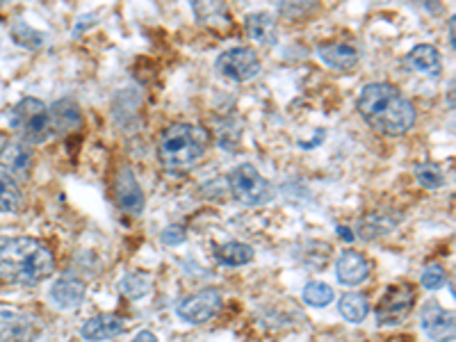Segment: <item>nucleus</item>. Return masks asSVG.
<instances>
[{
    "mask_svg": "<svg viewBox=\"0 0 456 342\" xmlns=\"http://www.w3.org/2000/svg\"><path fill=\"white\" fill-rule=\"evenodd\" d=\"M356 108L379 135L402 137L415 126V108L404 94L388 83H370L361 89Z\"/></svg>",
    "mask_w": 456,
    "mask_h": 342,
    "instance_id": "obj_1",
    "label": "nucleus"
},
{
    "mask_svg": "<svg viewBox=\"0 0 456 342\" xmlns=\"http://www.w3.org/2000/svg\"><path fill=\"white\" fill-rule=\"evenodd\" d=\"M55 272V258L35 238H0V279L39 285Z\"/></svg>",
    "mask_w": 456,
    "mask_h": 342,
    "instance_id": "obj_2",
    "label": "nucleus"
},
{
    "mask_svg": "<svg viewBox=\"0 0 456 342\" xmlns=\"http://www.w3.org/2000/svg\"><path fill=\"white\" fill-rule=\"evenodd\" d=\"M210 146L208 130L194 124H174L162 133L158 144V160L169 174H185L194 169Z\"/></svg>",
    "mask_w": 456,
    "mask_h": 342,
    "instance_id": "obj_3",
    "label": "nucleus"
},
{
    "mask_svg": "<svg viewBox=\"0 0 456 342\" xmlns=\"http://www.w3.org/2000/svg\"><path fill=\"white\" fill-rule=\"evenodd\" d=\"M10 126L19 135V140L30 146L44 144L53 137L51 112H48L46 103L35 96H26L14 105L10 114Z\"/></svg>",
    "mask_w": 456,
    "mask_h": 342,
    "instance_id": "obj_4",
    "label": "nucleus"
},
{
    "mask_svg": "<svg viewBox=\"0 0 456 342\" xmlns=\"http://www.w3.org/2000/svg\"><path fill=\"white\" fill-rule=\"evenodd\" d=\"M228 187L238 203L258 208L274 199V185L254 165H240L228 174Z\"/></svg>",
    "mask_w": 456,
    "mask_h": 342,
    "instance_id": "obj_5",
    "label": "nucleus"
},
{
    "mask_svg": "<svg viewBox=\"0 0 456 342\" xmlns=\"http://www.w3.org/2000/svg\"><path fill=\"white\" fill-rule=\"evenodd\" d=\"M415 304V288L411 283H395L384 292L374 308L379 327H397L409 317Z\"/></svg>",
    "mask_w": 456,
    "mask_h": 342,
    "instance_id": "obj_6",
    "label": "nucleus"
},
{
    "mask_svg": "<svg viewBox=\"0 0 456 342\" xmlns=\"http://www.w3.org/2000/svg\"><path fill=\"white\" fill-rule=\"evenodd\" d=\"M217 73L233 83H247L260 73V60L251 48H231L217 57Z\"/></svg>",
    "mask_w": 456,
    "mask_h": 342,
    "instance_id": "obj_7",
    "label": "nucleus"
},
{
    "mask_svg": "<svg viewBox=\"0 0 456 342\" xmlns=\"http://www.w3.org/2000/svg\"><path fill=\"white\" fill-rule=\"evenodd\" d=\"M222 311V295L215 288L197 292V295L187 297L181 301L176 308L178 317L187 324H206L208 320H213L217 313Z\"/></svg>",
    "mask_w": 456,
    "mask_h": 342,
    "instance_id": "obj_8",
    "label": "nucleus"
},
{
    "mask_svg": "<svg viewBox=\"0 0 456 342\" xmlns=\"http://www.w3.org/2000/svg\"><path fill=\"white\" fill-rule=\"evenodd\" d=\"M422 331L434 342H450L456 336L454 313L443 308L438 301H429L420 313Z\"/></svg>",
    "mask_w": 456,
    "mask_h": 342,
    "instance_id": "obj_9",
    "label": "nucleus"
},
{
    "mask_svg": "<svg viewBox=\"0 0 456 342\" xmlns=\"http://www.w3.org/2000/svg\"><path fill=\"white\" fill-rule=\"evenodd\" d=\"M32 162H35V156H32L30 144L26 142L10 140L0 149V169L14 181H26L30 176Z\"/></svg>",
    "mask_w": 456,
    "mask_h": 342,
    "instance_id": "obj_10",
    "label": "nucleus"
},
{
    "mask_svg": "<svg viewBox=\"0 0 456 342\" xmlns=\"http://www.w3.org/2000/svg\"><path fill=\"white\" fill-rule=\"evenodd\" d=\"M317 55L327 67L336 69V71H352L361 62V53L354 44L347 42H329L317 46Z\"/></svg>",
    "mask_w": 456,
    "mask_h": 342,
    "instance_id": "obj_11",
    "label": "nucleus"
},
{
    "mask_svg": "<svg viewBox=\"0 0 456 342\" xmlns=\"http://www.w3.org/2000/svg\"><path fill=\"white\" fill-rule=\"evenodd\" d=\"M117 201L124 208L126 213L130 215H142L144 213V192H142L140 183L133 176L130 169H121L117 176Z\"/></svg>",
    "mask_w": 456,
    "mask_h": 342,
    "instance_id": "obj_12",
    "label": "nucleus"
},
{
    "mask_svg": "<svg viewBox=\"0 0 456 342\" xmlns=\"http://www.w3.org/2000/svg\"><path fill=\"white\" fill-rule=\"evenodd\" d=\"M336 276L342 285H358L370 276V263L363 254L347 249L338 256Z\"/></svg>",
    "mask_w": 456,
    "mask_h": 342,
    "instance_id": "obj_13",
    "label": "nucleus"
},
{
    "mask_svg": "<svg viewBox=\"0 0 456 342\" xmlns=\"http://www.w3.org/2000/svg\"><path fill=\"white\" fill-rule=\"evenodd\" d=\"M126 329L124 317L119 315H96L87 320L80 329V336L89 342H105L112 338L121 336Z\"/></svg>",
    "mask_w": 456,
    "mask_h": 342,
    "instance_id": "obj_14",
    "label": "nucleus"
},
{
    "mask_svg": "<svg viewBox=\"0 0 456 342\" xmlns=\"http://www.w3.org/2000/svg\"><path fill=\"white\" fill-rule=\"evenodd\" d=\"M85 292H87V285L83 279H76V276H64V279H57L51 288V299L57 308H78L85 299Z\"/></svg>",
    "mask_w": 456,
    "mask_h": 342,
    "instance_id": "obj_15",
    "label": "nucleus"
},
{
    "mask_svg": "<svg viewBox=\"0 0 456 342\" xmlns=\"http://www.w3.org/2000/svg\"><path fill=\"white\" fill-rule=\"evenodd\" d=\"M406 67L422 73L427 78H438L443 73L441 53L436 51L434 46H429V44H420V46H415L413 51L406 55Z\"/></svg>",
    "mask_w": 456,
    "mask_h": 342,
    "instance_id": "obj_16",
    "label": "nucleus"
},
{
    "mask_svg": "<svg viewBox=\"0 0 456 342\" xmlns=\"http://www.w3.org/2000/svg\"><path fill=\"white\" fill-rule=\"evenodd\" d=\"M48 112H51L53 133H71L83 126V112H80L78 103L71 99L57 101L53 108H48Z\"/></svg>",
    "mask_w": 456,
    "mask_h": 342,
    "instance_id": "obj_17",
    "label": "nucleus"
},
{
    "mask_svg": "<svg viewBox=\"0 0 456 342\" xmlns=\"http://www.w3.org/2000/svg\"><path fill=\"white\" fill-rule=\"evenodd\" d=\"M244 28L256 44H263V46H274L276 44V21L270 14H265V12L249 14L244 19Z\"/></svg>",
    "mask_w": 456,
    "mask_h": 342,
    "instance_id": "obj_18",
    "label": "nucleus"
},
{
    "mask_svg": "<svg viewBox=\"0 0 456 342\" xmlns=\"http://www.w3.org/2000/svg\"><path fill=\"white\" fill-rule=\"evenodd\" d=\"M37 333H39L37 327L26 317L5 315L0 322V340L3 342H32Z\"/></svg>",
    "mask_w": 456,
    "mask_h": 342,
    "instance_id": "obj_19",
    "label": "nucleus"
},
{
    "mask_svg": "<svg viewBox=\"0 0 456 342\" xmlns=\"http://www.w3.org/2000/svg\"><path fill=\"white\" fill-rule=\"evenodd\" d=\"M215 258H217L219 265H226V267H242V265L254 260V249L244 242L217 244L215 247Z\"/></svg>",
    "mask_w": 456,
    "mask_h": 342,
    "instance_id": "obj_20",
    "label": "nucleus"
},
{
    "mask_svg": "<svg viewBox=\"0 0 456 342\" xmlns=\"http://www.w3.org/2000/svg\"><path fill=\"white\" fill-rule=\"evenodd\" d=\"M338 311H340V315L345 320L352 322V324H361L368 317L370 304L365 299V295H361V292H347V295H342L340 301H338Z\"/></svg>",
    "mask_w": 456,
    "mask_h": 342,
    "instance_id": "obj_21",
    "label": "nucleus"
},
{
    "mask_svg": "<svg viewBox=\"0 0 456 342\" xmlns=\"http://www.w3.org/2000/svg\"><path fill=\"white\" fill-rule=\"evenodd\" d=\"M23 206V192L19 183L0 171V213H19Z\"/></svg>",
    "mask_w": 456,
    "mask_h": 342,
    "instance_id": "obj_22",
    "label": "nucleus"
},
{
    "mask_svg": "<svg viewBox=\"0 0 456 342\" xmlns=\"http://www.w3.org/2000/svg\"><path fill=\"white\" fill-rule=\"evenodd\" d=\"M395 226H397V222H395L393 215L377 213V215H368V217L361 219V224H358V228H356V233L361 235L363 240H372V238H379V235H386L388 231H393Z\"/></svg>",
    "mask_w": 456,
    "mask_h": 342,
    "instance_id": "obj_23",
    "label": "nucleus"
},
{
    "mask_svg": "<svg viewBox=\"0 0 456 342\" xmlns=\"http://www.w3.org/2000/svg\"><path fill=\"white\" fill-rule=\"evenodd\" d=\"M336 299V292H333L331 285L322 283V281H311V283L304 288V301L313 308H324L329 306L331 301Z\"/></svg>",
    "mask_w": 456,
    "mask_h": 342,
    "instance_id": "obj_24",
    "label": "nucleus"
},
{
    "mask_svg": "<svg viewBox=\"0 0 456 342\" xmlns=\"http://www.w3.org/2000/svg\"><path fill=\"white\" fill-rule=\"evenodd\" d=\"M415 178H418V183H420L422 187H427V190H438V187L445 185V176H443V171L436 165H418Z\"/></svg>",
    "mask_w": 456,
    "mask_h": 342,
    "instance_id": "obj_25",
    "label": "nucleus"
},
{
    "mask_svg": "<svg viewBox=\"0 0 456 342\" xmlns=\"http://www.w3.org/2000/svg\"><path fill=\"white\" fill-rule=\"evenodd\" d=\"M12 37H14V42L19 44V46L26 48H37L44 44V35H39V32H35L32 28H28L26 23H16V26L12 28Z\"/></svg>",
    "mask_w": 456,
    "mask_h": 342,
    "instance_id": "obj_26",
    "label": "nucleus"
},
{
    "mask_svg": "<svg viewBox=\"0 0 456 342\" xmlns=\"http://www.w3.org/2000/svg\"><path fill=\"white\" fill-rule=\"evenodd\" d=\"M445 281H447V274L441 265H429L420 276V283L425 290H438V288L445 285Z\"/></svg>",
    "mask_w": 456,
    "mask_h": 342,
    "instance_id": "obj_27",
    "label": "nucleus"
},
{
    "mask_svg": "<svg viewBox=\"0 0 456 342\" xmlns=\"http://www.w3.org/2000/svg\"><path fill=\"white\" fill-rule=\"evenodd\" d=\"M121 290H124L130 299H140V297H144L146 292H149V283L142 281V276L130 274L126 276L124 283H121Z\"/></svg>",
    "mask_w": 456,
    "mask_h": 342,
    "instance_id": "obj_28",
    "label": "nucleus"
},
{
    "mask_svg": "<svg viewBox=\"0 0 456 342\" xmlns=\"http://www.w3.org/2000/svg\"><path fill=\"white\" fill-rule=\"evenodd\" d=\"M160 240L162 244H167V247H178V244H183L187 240L185 228L178 226V224H171V226H167L165 231H162Z\"/></svg>",
    "mask_w": 456,
    "mask_h": 342,
    "instance_id": "obj_29",
    "label": "nucleus"
},
{
    "mask_svg": "<svg viewBox=\"0 0 456 342\" xmlns=\"http://www.w3.org/2000/svg\"><path fill=\"white\" fill-rule=\"evenodd\" d=\"M130 342H158V338H156V333H151V331H140L137 333L135 338H133V340Z\"/></svg>",
    "mask_w": 456,
    "mask_h": 342,
    "instance_id": "obj_30",
    "label": "nucleus"
},
{
    "mask_svg": "<svg viewBox=\"0 0 456 342\" xmlns=\"http://www.w3.org/2000/svg\"><path fill=\"white\" fill-rule=\"evenodd\" d=\"M338 233H340V235H345V240H347V242H352V240H354L352 231H347V228H338Z\"/></svg>",
    "mask_w": 456,
    "mask_h": 342,
    "instance_id": "obj_31",
    "label": "nucleus"
},
{
    "mask_svg": "<svg viewBox=\"0 0 456 342\" xmlns=\"http://www.w3.org/2000/svg\"><path fill=\"white\" fill-rule=\"evenodd\" d=\"M450 42L454 46V19H450Z\"/></svg>",
    "mask_w": 456,
    "mask_h": 342,
    "instance_id": "obj_32",
    "label": "nucleus"
}]
</instances>
